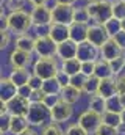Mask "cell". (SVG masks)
Wrapping results in <instances>:
<instances>
[{"mask_svg": "<svg viewBox=\"0 0 125 135\" xmlns=\"http://www.w3.org/2000/svg\"><path fill=\"white\" fill-rule=\"evenodd\" d=\"M100 54V47L94 46L92 42L85 41L78 44V52H77V58L80 61H97V57Z\"/></svg>", "mask_w": 125, "mask_h": 135, "instance_id": "9c48e42d", "label": "cell"}, {"mask_svg": "<svg viewBox=\"0 0 125 135\" xmlns=\"http://www.w3.org/2000/svg\"><path fill=\"white\" fill-rule=\"evenodd\" d=\"M102 123H105L108 126H113V127H117L122 123L121 113H117V112H105L102 115Z\"/></svg>", "mask_w": 125, "mask_h": 135, "instance_id": "f546056e", "label": "cell"}, {"mask_svg": "<svg viewBox=\"0 0 125 135\" xmlns=\"http://www.w3.org/2000/svg\"><path fill=\"white\" fill-rule=\"evenodd\" d=\"M122 30H125V19H122Z\"/></svg>", "mask_w": 125, "mask_h": 135, "instance_id": "6f0895ef", "label": "cell"}, {"mask_svg": "<svg viewBox=\"0 0 125 135\" xmlns=\"http://www.w3.org/2000/svg\"><path fill=\"white\" fill-rule=\"evenodd\" d=\"M19 135H39V134H38V132H36L34 129H31V127H28V129H25V131H24L22 134H19Z\"/></svg>", "mask_w": 125, "mask_h": 135, "instance_id": "816d5d0a", "label": "cell"}, {"mask_svg": "<svg viewBox=\"0 0 125 135\" xmlns=\"http://www.w3.org/2000/svg\"><path fill=\"white\" fill-rule=\"evenodd\" d=\"M9 127H11V113L0 115V134L2 135L8 134Z\"/></svg>", "mask_w": 125, "mask_h": 135, "instance_id": "8d00e7d4", "label": "cell"}, {"mask_svg": "<svg viewBox=\"0 0 125 135\" xmlns=\"http://www.w3.org/2000/svg\"><path fill=\"white\" fill-rule=\"evenodd\" d=\"M61 90H62V86H61V83L58 82L56 77L47 79V80H44V83H42V91H44L45 94H60Z\"/></svg>", "mask_w": 125, "mask_h": 135, "instance_id": "d4e9b609", "label": "cell"}, {"mask_svg": "<svg viewBox=\"0 0 125 135\" xmlns=\"http://www.w3.org/2000/svg\"><path fill=\"white\" fill-rule=\"evenodd\" d=\"M8 61H9L11 68H27L31 63V54L24 52L20 49H14L9 54Z\"/></svg>", "mask_w": 125, "mask_h": 135, "instance_id": "ac0fdd59", "label": "cell"}, {"mask_svg": "<svg viewBox=\"0 0 125 135\" xmlns=\"http://www.w3.org/2000/svg\"><path fill=\"white\" fill-rule=\"evenodd\" d=\"M14 96H17V86L11 82L9 77L0 79V101L9 102Z\"/></svg>", "mask_w": 125, "mask_h": 135, "instance_id": "e0dca14e", "label": "cell"}, {"mask_svg": "<svg viewBox=\"0 0 125 135\" xmlns=\"http://www.w3.org/2000/svg\"><path fill=\"white\" fill-rule=\"evenodd\" d=\"M30 77H31V72L27 68H13V71H11V74H9L11 82H13L17 88L22 86V85H25V83H28Z\"/></svg>", "mask_w": 125, "mask_h": 135, "instance_id": "ffe728a7", "label": "cell"}, {"mask_svg": "<svg viewBox=\"0 0 125 135\" xmlns=\"http://www.w3.org/2000/svg\"><path fill=\"white\" fill-rule=\"evenodd\" d=\"M88 2H95V0H88Z\"/></svg>", "mask_w": 125, "mask_h": 135, "instance_id": "680465c9", "label": "cell"}, {"mask_svg": "<svg viewBox=\"0 0 125 135\" xmlns=\"http://www.w3.org/2000/svg\"><path fill=\"white\" fill-rule=\"evenodd\" d=\"M108 39H110V35L106 33L103 25H100V24L89 25V28H88V41L89 42H92L97 47H102Z\"/></svg>", "mask_w": 125, "mask_h": 135, "instance_id": "7c38bea8", "label": "cell"}, {"mask_svg": "<svg viewBox=\"0 0 125 135\" xmlns=\"http://www.w3.org/2000/svg\"><path fill=\"white\" fill-rule=\"evenodd\" d=\"M25 5V0H5V6L9 11H19Z\"/></svg>", "mask_w": 125, "mask_h": 135, "instance_id": "60d3db41", "label": "cell"}, {"mask_svg": "<svg viewBox=\"0 0 125 135\" xmlns=\"http://www.w3.org/2000/svg\"><path fill=\"white\" fill-rule=\"evenodd\" d=\"M97 94L103 96L105 99H108V98H111V96L119 94V91H117V80H116V77L102 79V80H100V85H98V91H97Z\"/></svg>", "mask_w": 125, "mask_h": 135, "instance_id": "2e32d148", "label": "cell"}, {"mask_svg": "<svg viewBox=\"0 0 125 135\" xmlns=\"http://www.w3.org/2000/svg\"><path fill=\"white\" fill-rule=\"evenodd\" d=\"M86 80H88V75H85L83 72H78L75 75L70 77V85H74L75 88H78L80 91H83L85 85H86Z\"/></svg>", "mask_w": 125, "mask_h": 135, "instance_id": "e575fe53", "label": "cell"}, {"mask_svg": "<svg viewBox=\"0 0 125 135\" xmlns=\"http://www.w3.org/2000/svg\"><path fill=\"white\" fill-rule=\"evenodd\" d=\"M113 16L117 19H125V0H116L113 2Z\"/></svg>", "mask_w": 125, "mask_h": 135, "instance_id": "d590c367", "label": "cell"}, {"mask_svg": "<svg viewBox=\"0 0 125 135\" xmlns=\"http://www.w3.org/2000/svg\"><path fill=\"white\" fill-rule=\"evenodd\" d=\"M34 39L36 38H33L31 35L28 33H24V35H19L17 38H16V49H20V50H24V52H34Z\"/></svg>", "mask_w": 125, "mask_h": 135, "instance_id": "603a6c76", "label": "cell"}, {"mask_svg": "<svg viewBox=\"0 0 125 135\" xmlns=\"http://www.w3.org/2000/svg\"><path fill=\"white\" fill-rule=\"evenodd\" d=\"M78 124L81 127H85L89 134H95V131L102 124V115L97 113V112H94V110H91V108H88L86 112H83L78 116Z\"/></svg>", "mask_w": 125, "mask_h": 135, "instance_id": "ba28073f", "label": "cell"}, {"mask_svg": "<svg viewBox=\"0 0 125 135\" xmlns=\"http://www.w3.org/2000/svg\"><path fill=\"white\" fill-rule=\"evenodd\" d=\"M88 28H89L88 24H83V22H72V24L69 25L70 39L75 41L77 44L88 41Z\"/></svg>", "mask_w": 125, "mask_h": 135, "instance_id": "d6986e66", "label": "cell"}, {"mask_svg": "<svg viewBox=\"0 0 125 135\" xmlns=\"http://www.w3.org/2000/svg\"><path fill=\"white\" fill-rule=\"evenodd\" d=\"M95 135H119V132H117V127H113V126L102 123L98 126V129L95 131Z\"/></svg>", "mask_w": 125, "mask_h": 135, "instance_id": "74e56055", "label": "cell"}, {"mask_svg": "<svg viewBox=\"0 0 125 135\" xmlns=\"http://www.w3.org/2000/svg\"><path fill=\"white\" fill-rule=\"evenodd\" d=\"M64 135H89V132H88L85 127H81V126L77 123V124H72V126H69V127L66 129Z\"/></svg>", "mask_w": 125, "mask_h": 135, "instance_id": "f35d334b", "label": "cell"}, {"mask_svg": "<svg viewBox=\"0 0 125 135\" xmlns=\"http://www.w3.org/2000/svg\"><path fill=\"white\" fill-rule=\"evenodd\" d=\"M72 113H74L72 104H67V102H64L61 99V101L52 108V121L53 123H58V124L66 123L72 116Z\"/></svg>", "mask_w": 125, "mask_h": 135, "instance_id": "8fae6325", "label": "cell"}, {"mask_svg": "<svg viewBox=\"0 0 125 135\" xmlns=\"http://www.w3.org/2000/svg\"><path fill=\"white\" fill-rule=\"evenodd\" d=\"M122 102H121V96L116 94V96H111L106 99V112H117L121 113L122 112Z\"/></svg>", "mask_w": 125, "mask_h": 135, "instance_id": "1f68e13d", "label": "cell"}, {"mask_svg": "<svg viewBox=\"0 0 125 135\" xmlns=\"http://www.w3.org/2000/svg\"><path fill=\"white\" fill-rule=\"evenodd\" d=\"M122 74H124V75H125V71H124V72H122Z\"/></svg>", "mask_w": 125, "mask_h": 135, "instance_id": "91938a15", "label": "cell"}, {"mask_svg": "<svg viewBox=\"0 0 125 135\" xmlns=\"http://www.w3.org/2000/svg\"><path fill=\"white\" fill-rule=\"evenodd\" d=\"M2 33V39H0V49L3 50V49H6L8 47V44H9V30H2L0 32Z\"/></svg>", "mask_w": 125, "mask_h": 135, "instance_id": "bcb514c9", "label": "cell"}, {"mask_svg": "<svg viewBox=\"0 0 125 135\" xmlns=\"http://www.w3.org/2000/svg\"><path fill=\"white\" fill-rule=\"evenodd\" d=\"M103 27H105L106 33L110 35V38H113V36H114L116 33H119V32L122 30V21L113 16L110 21H106V22L103 24Z\"/></svg>", "mask_w": 125, "mask_h": 135, "instance_id": "83f0119b", "label": "cell"}, {"mask_svg": "<svg viewBox=\"0 0 125 135\" xmlns=\"http://www.w3.org/2000/svg\"><path fill=\"white\" fill-rule=\"evenodd\" d=\"M121 96V102H122V107L125 108V93H122V94H119Z\"/></svg>", "mask_w": 125, "mask_h": 135, "instance_id": "11a10c76", "label": "cell"}, {"mask_svg": "<svg viewBox=\"0 0 125 135\" xmlns=\"http://www.w3.org/2000/svg\"><path fill=\"white\" fill-rule=\"evenodd\" d=\"M77 0H55V3H62V5H74Z\"/></svg>", "mask_w": 125, "mask_h": 135, "instance_id": "f5cc1de1", "label": "cell"}, {"mask_svg": "<svg viewBox=\"0 0 125 135\" xmlns=\"http://www.w3.org/2000/svg\"><path fill=\"white\" fill-rule=\"evenodd\" d=\"M100 80H102V79H98L97 75H91V77H88L86 85H85V88H83V93H86V94H89V96L97 94V91H98V85H100Z\"/></svg>", "mask_w": 125, "mask_h": 135, "instance_id": "f1b7e54d", "label": "cell"}, {"mask_svg": "<svg viewBox=\"0 0 125 135\" xmlns=\"http://www.w3.org/2000/svg\"><path fill=\"white\" fill-rule=\"evenodd\" d=\"M117 132H119V135H125V123H121L117 126Z\"/></svg>", "mask_w": 125, "mask_h": 135, "instance_id": "db71d44e", "label": "cell"}, {"mask_svg": "<svg viewBox=\"0 0 125 135\" xmlns=\"http://www.w3.org/2000/svg\"><path fill=\"white\" fill-rule=\"evenodd\" d=\"M61 69L66 71L69 75H75V74L81 72V61H80L78 58L64 60V61H61Z\"/></svg>", "mask_w": 125, "mask_h": 135, "instance_id": "484cf974", "label": "cell"}, {"mask_svg": "<svg viewBox=\"0 0 125 135\" xmlns=\"http://www.w3.org/2000/svg\"><path fill=\"white\" fill-rule=\"evenodd\" d=\"M31 25H33L31 14H28L27 11H24V9L9 11V14H8V30L11 33H14L16 36L24 35L30 30Z\"/></svg>", "mask_w": 125, "mask_h": 135, "instance_id": "7a4b0ae2", "label": "cell"}, {"mask_svg": "<svg viewBox=\"0 0 125 135\" xmlns=\"http://www.w3.org/2000/svg\"><path fill=\"white\" fill-rule=\"evenodd\" d=\"M42 83H44V79H41L36 74H31L30 80H28V85H30L33 90H41L42 88Z\"/></svg>", "mask_w": 125, "mask_h": 135, "instance_id": "ee69618b", "label": "cell"}, {"mask_svg": "<svg viewBox=\"0 0 125 135\" xmlns=\"http://www.w3.org/2000/svg\"><path fill=\"white\" fill-rule=\"evenodd\" d=\"M89 21H91V17H89V14H88L86 6L75 8V13H74V22H83V24H88Z\"/></svg>", "mask_w": 125, "mask_h": 135, "instance_id": "836d02e7", "label": "cell"}, {"mask_svg": "<svg viewBox=\"0 0 125 135\" xmlns=\"http://www.w3.org/2000/svg\"><path fill=\"white\" fill-rule=\"evenodd\" d=\"M110 65H111V69H113V74L117 77V75H121L122 72H124L125 69V55H119L117 58H114V60H110Z\"/></svg>", "mask_w": 125, "mask_h": 135, "instance_id": "4dcf8cb0", "label": "cell"}, {"mask_svg": "<svg viewBox=\"0 0 125 135\" xmlns=\"http://www.w3.org/2000/svg\"><path fill=\"white\" fill-rule=\"evenodd\" d=\"M94 69H95V61H81V72L88 77L94 75Z\"/></svg>", "mask_w": 125, "mask_h": 135, "instance_id": "7bdbcfd3", "label": "cell"}, {"mask_svg": "<svg viewBox=\"0 0 125 135\" xmlns=\"http://www.w3.org/2000/svg\"><path fill=\"white\" fill-rule=\"evenodd\" d=\"M28 123L33 127H44L52 121V110L44 102H31L28 113H27Z\"/></svg>", "mask_w": 125, "mask_h": 135, "instance_id": "3957f363", "label": "cell"}, {"mask_svg": "<svg viewBox=\"0 0 125 135\" xmlns=\"http://www.w3.org/2000/svg\"><path fill=\"white\" fill-rule=\"evenodd\" d=\"M44 96H45V93L42 91V88L41 90H33V93H31V96H30V101L31 102H42Z\"/></svg>", "mask_w": 125, "mask_h": 135, "instance_id": "7dc6e473", "label": "cell"}, {"mask_svg": "<svg viewBox=\"0 0 125 135\" xmlns=\"http://www.w3.org/2000/svg\"><path fill=\"white\" fill-rule=\"evenodd\" d=\"M81 93L83 91H80L78 88H75L74 85H67V86H62L61 93H60V96H61V99L64 102H67V104H75V102H78L80 99V96H81Z\"/></svg>", "mask_w": 125, "mask_h": 135, "instance_id": "7402d4cb", "label": "cell"}, {"mask_svg": "<svg viewBox=\"0 0 125 135\" xmlns=\"http://www.w3.org/2000/svg\"><path fill=\"white\" fill-rule=\"evenodd\" d=\"M60 101H61V96H60V94H45L44 99H42V102H44L50 110H52Z\"/></svg>", "mask_w": 125, "mask_h": 135, "instance_id": "ab89813d", "label": "cell"}, {"mask_svg": "<svg viewBox=\"0 0 125 135\" xmlns=\"http://www.w3.org/2000/svg\"><path fill=\"white\" fill-rule=\"evenodd\" d=\"M28 127H30V123H28V118L27 116H24V115H11V127H9V132L13 135L22 134Z\"/></svg>", "mask_w": 125, "mask_h": 135, "instance_id": "44dd1931", "label": "cell"}, {"mask_svg": "<svg viewBox=\"0 0 125 135\" xmlns=\"http://www.w3.org/2000/svg\"><path fill=\"white\" fill-rule=\"evenodd\" d=\"M41 135H64V131L60 127L58 123L50 121L47 126H44V129H42Z\"/></svg>", "mask_w": 125, "mask_h": 135, "instance_id": "d6a6232c", "label": "cell"}, {"mask_svg": "<svg viewBox=\"0 0 125 135\" xmlns=\"http://www.w3.org/2000/svg\"><path fill=\"white\" fill-rule=\"evenodd\" d=\"M86 9H88L91 21H94V24L103 25L106 21H110L113 17V2H110V0L89 2L86 5Z\"/></svg>", "mask_w": 125, "mask_h": 135, "instance_id": "6da1fadb", "label": "cell"}, {"mask_svg": "<svg viewBox=\"0 0 125 135\" xmlns=\"http://www.w3.org/2000/svg\"><path fill=\"white\" fill-rule=\"evenodd\" d=\"M30 14H31V22L36 28L38 27H49L53 22L52 21V8H49L47 5L33 6Z\"/></svg>", "mask_w": 125, "mask_h": 135, "instance_id": "52a82bcc", "label": "cell"}, {"mask_svg": "<svg viewBox=\"0 0 125 135\" xmlns=\"http://www.w3.org/2000/svg\"><path fill=\"white\" fill-rule=\"evenodd\" d=\"M58 71H60V66H58V61L55 60V57H52V58H38L33 65V74L39 75L44 80L55 77Z\"/></svg>", "mask_w": 125, "mask_h": 135, "instance_id": "5b68a950", "label": "cell"}, {"mask_svg": "<svg viewBox=\"0 0 125 135\" xmlns=\"http://www.w3.org/2000/svg\"><path fill=\"white\" fill-rule=\"evenodd\" d=\"M33 6H42V5H47L49 0H28Z\"/></svg>", "mask_w": 125, "mask_h": 135, "instance_id": "f907efd6", "label": "cell"}, {"mask_svg": "<svg viewBox=\"0 0 125 135\" xmlns=\"http://www.w3.org/2000/svg\"><path fill=\"white\" fill-rule=\"evenodd\" d=\"M74 13H75L74 5L55 3V6L52 8V21L56 22V24L70 25V24L74 22Z\"/></svg>", "mask_w": 125, "mask_h": 135, "instance_id": "8992f818", "label": "cell"}, {"mask_svg": "<svg viewBox=\"0 0 125 135\" xmlns=\"http://www.w3.org/2000/svg\"><path fill=\"white\" fill-rule=\"evenodd\" d=\"M47 35H49L56 44H61L64 41L70 39V30H69V25H66V24L52 22V24L47 27Z\"/></svg>", "mask_w": 125, "mask_h": 135, "instance_id": "30bf717a", "label": "cell"}, {"mask_svg": "<svg viewBox=\"0 0 125 135\" xmlns=\"http://www.w3.org/2000/svg\"><path fill=\"white\" fill-rule=\"evenodd\" d=\"M31 93H33V88H31L28 83H25V85H22V86H19V88H17V94H19V96H22V98L30 99Z\"/></svg>", "mask_w": 125, "mask_h": 135, "instance_id": "f6af8a7d", "label": "cell"}, {"mask_svg": "<svg viewBox=\"0 0 125 135\" xmlns=\"http://www.w3.org/2000/svg\"><path fill=\"white\" fill-rule=\"evenodd\" d=\"M77 52H78V44L72 39H67L61 44H58L56 57L61 61H64V60H70V58H77Z\"/></svg>", "mask_w": 125, "mask_h": 135, "instance_id": "5bb4252c", "label": "cell"}, {"mask_svg": "<svg viewBox=\"0 0 125 135\" xmlns=\"http://www.w3.org/2000/svg\"><path fill=\"white\" fill-rule=\"evenodd\" d=\"M113 39H114V41H116V42H117V44L125 50V30H121L119 33H116L114 36H113Z\"/></svg>", "mask_w": 125, "mask_h": 135, "instance_id": "c3c4849f", "label": "cell"}, {"mask_svg": "<svg viewBox=\"0 0 125 135\" xmlns=\"http://www.w3.org/2000/svg\"><path fill=\"white\" fill-rule=\"evenodd\" d=\"M116 80H117V91H119V94L125 93V75H124V74L117 75V77H116Z\"/></svg>", "mask_w": 125, "mask_h": 135, "instance_id": "681fc988", "label": "cell"}, {"mask_svg": "<svg viewBox=\"0 0 125 135\" xmlns=\"http://www.w3.org/2000/svg\"><path fill=\"white\" fill-rule=\"evenodd\" d=\"M55 77L58 79V82L61 83V86H67V85H70V77H72V75H69L66 71H62L61 68H60V71L56 72Z\"/></svg>", "mask_w": 125, "mask_h": 135, "instance_id": "b9f144b4", "label": "cell"}, {"mask_svg": "<svg viewBox=\"0 0 125 135\" xmlns=\"http://www.w3.org/2000/svg\"><path fill=\"white\" fill-rule=\"evenodd\" d=\"M58 44L49 35H38L34 39V54L39 58H52L56 57Z\"/></svg>", "mask_w": 125, "mask_h": 135, "instance_id": "277c9868", "label": "cell"}, {"mask_svg": "<svg viewBox=\"0 0 125 135\" xmlns=\"http://www.w3.org/2000/svg\"><path fill=\"white\" fill-rule=\"evenodd\" d=\"M89 108L97 112V113H100V115H103L106 112V99L103 96H100V94H94L89 99Z\"/></svg>", "mask_w": 125, "mask_h": 135, "instance_id": "4316f807", "label": "cell"}, {"mask_svg": "<svg viewBox=\"0 0 125 135\" xmlns=\"http://www.w3.org/2000/svg\"><path fill=\"white\" fill-rule=\"evenodd\" d=\"M121 119H122V123H125V108H122V112H121Z\"/></svg>", "mask_w": 125, "mask_h": 135, "instance_id": "9f6ffc18", "label": "cell"}, {"mask_svg": "<svg viewBox=\"0 0 125 135\" xmlns=\"http://www.w3.org/2000/svg\"><path fill=\"white\" fill-rule=\"evenodd\" d=\"M124 54V49L113 39V38H110L102 47H100V55H102V58H105V60H114V58H117L119 55H122Z\"/></svg>", "mask_w": 125, "mask_h": 135, "instance_id": "9a60e30c", "label": "cell"}, {"mask_svg": "<svg viewBox=\"0 0 125 135\" xmlns=\"http://www.w3.org/2000/svg\"><path fill=\"white\" fill-rule=\"evenodd\" d=\"M6 104H8V110H9L11 115H24V116H27L28 108L31 105V101L17 94V96H14L11 101L6 102Z\"/></svg>", "mask_w": 125, "mask_h": 135, "instance_id": "4fadbf2b", "label": "cell"}, {"mask_svg": "<svg viewBox=\"0 0 125 135\" xmlns=\"http://www.w3.org/2000/svg\"><path fill=\"white\" fill-rule=\"evenodd\" d=\"M94 75H97L98 79H108V77H113V69L108 60L102 58V60H97L95 61V69H94Z\"/></svg>", "mask_w": 125, "mask_h": 135, "instance_id": "cb8c5ba5", "label": "cell"}]
</instances>
